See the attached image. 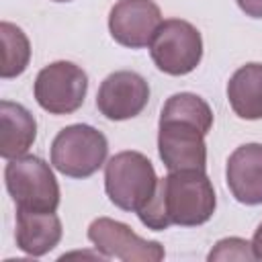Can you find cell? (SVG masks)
Returning <instances> with one entry per match:
<instances>
[{
  "mask_svg": "<svg viewBox=\"0 0 262 262\" xmlns=\"http://www.w3.org/2000/svg\"><path fill=\"white\" fill-rule=\"evenodd\" d=\"M149 100V84L143 76L131 70H119L108 74L98 92L96 108L108 121H127L137 117Z\"/></svg>",
  "mask_w": 262,
  "mask_h": 262,
  "instance_id": "9",
  "label": "cell"
},
{
  "mask_svg": "<svg viewBox=\"0 0 262 262\" xmlns=\"http://www.w3.org/2000/svg\"><path fill=\"white\" fill-rule=\"evenodd\" d=\"M209 262L213 260H256L252 252V244L242 237H225L215 244V248L207 256Z\"/></svg>",
  "mask_w": 262,
  "mask_h": 262,
  "instance_id": "16",
  "label": "cell"
},
{
  "mask_svg": "<svg viewBox=\"0 0 262 262\" xmlns=\"http://www.w3.org/2000/svg\"><path fill=\"white\" fill-rule=\"evenodd\" d=\"M4 184L16 209L55 211L59 207V184L51 166L39 156H18L4 168Z\"/></svg>",
  "mask_w": 262,
  "mask_h": 262,
  "instance_id": "5",
  "label": "cell"
},
{
  "mask_svg": "<svg viewBox=\"0 0 262 262\" xmlns=\"http://www.w3.org/2000/svg\"><path fill=\"white\" fill-rule=\"evenodd\" d=\"M215 207V188L205 170H174L158 180L154 199L137 217L151 231H164L170 225L196 227L213 217Z\"/></svg>",
  "mask_w": 262,
  "mask_h": 262,
  "instance_id": "2",
  "label": "cell"
},
{
  "mask_svg": "<svg viewBox=\"0 0 262 262\" xmlns=\"http://www.w3.org/2000/svg\"><path fill=\"white\" fill-rule=\"evenodd\" d=\"M158 176L141 151H119L104 164V190L108 201L131 213H139L156 194Z\"/></svg>",
  "mask_w": 262,
  "mask_h": 262,
  "instance_id": "3",
  "label": "cell"
},
{
  "mask_svg": "<svg viewBox=\"0 0 262 262\" xmlns=\"http://www.w3.org/2000/svg\"><path fill=\"white\" fill-rule=\"evenodd\" d=\"M61 221L55 211H29L16 209L14 239L18 250L29 256H45L61 239Z\"/></svg>",
  "mask_w": 262,
  "mask_h": 262,
  "instance_id": "12",
  "label": "cell"
},
{
  "mask_svg": "<svg viewBox=\"0 0 262 262\" xmlns=\"http://www.w3.org/2000/svg\"><path fill=\"white\" fill-rule=\"evenodd\" d=\"M252 252L256 260H262V223L256 227L254 237H252Z\"/></svg>",
  "mask_w": 262,
  "mask_h": 262,
  "instance_id": "18",
  "label": "cell"
},
{
  "mask_svg": "<svg viewBox=\"0 0 262 262\" xmlns=\"http://www.w3.org/2000/svg\"><path fill=\"white\" fill-rule=\"evenodd\" d=\"M160 25L162 12L154 0H119L108 12L111 37L129 49L149 47Z\"/></svg>",
  "mask_w": 262,
  "mask_h": 262,
  "instance_id": "10",
  "label": "cell"
},
{
  "mask_svg": "<svg viewBox=\"0 0 262 262\" xmlns=\"http://www.w3.org/2000/svg\"><path fill=\"white\" fill-rule=\"evenodd\" d=\"M88 76L86 72L72 61H53L45 66L33 86L37 104L49 115H72L76 113L86 98Z\"/></svg>",
  "mask_w": 262,
  "mask_h": 262,
  "instance_id": "7",
  "label": "cell"
},
{
  "mask_svg": "<svg viewBox=\"0 0 262 262\" xmlns=\"http://www.w3.org/2000/svg\"><path fill=\"white\" fill-rule=\"evenodd\" d=\"M88 239L104 258H117L123 262H160L166 250L160 242L139 237L127 223L98 217L88 227Z\"/></svg>",
  "mask_w": 262,
  "mask_h": 262,
  "instance_id": "8",
  "label": "cell"
},
{
  "mask_svg": "<svg viewBox=\"0 0 262 262\" xmlns=\"http://www.w3.org/2000/svg\"><path fill=\"white\" fill-rule=\"evenodd\" d=\"M53 2H72V0H53Z\"/></svg>",
  "mask_w": 262,
  "mask_h": 262,
  "instance_id": "19",
  "label": "cell"
},
{
  "mask_svg": "<svg viewBox=\"0 0 262 262\" xmlns=\"http://www.w3.org/2000/svg\"><path fill=\"white\" fill-rule=\"evenodd\" d=\"M227 100L246 121L262 119V63H246L227 82Z\"/></svg>",
  "mask_w": 262,
  "mask_h": 262,
  "instance_id": "14",
  "label": "cell"
},
{
  "mask_svg": "<svg viewBox=\"0 0 262 262\" xmlns=\"http://www.w3.org/2000/svg\"><path fill=\"white\" fill-rule=\"evenodd\" d=\"M149 55L160 72L168 76H186L201 63L203 37L188 20L166 18L149 43Z\"/></svg>",
  "mask_w": 262,
  "mask_h": 262,
  "instance_id": "6",
  "label": "cell"
},
{
  "mask_svg": "<svg viewBox=\"0 0 262 262\" xmlns=\"http://www.w3.org/2000/svg\"><path fill=\"white\" fill-rule=\"evenodd\" d=\"M225 182L242 205H262V143H244L227 158Z\"/></svg>",
  "mask_w": 262,
  "mask_h": 262,
  "instance_id": "11",
  "label": "cell"
},
{
  "mask_svg": "<svg viewBox=\"0 0 262 262\" xmlns=\"http://www.w3.org/2000/svg\"><path fill=\"white\" fill-rule=\"evenodd\" d=\"M106 154V137L84 123L63 127L51 141V166L70 178L92 176L104 166Z\"/></svg>",
  "mask_w": 262,
  "mask_h": 262,
  "instance_id": "4",
  "label": "cell"
},
{
  "mask_svg": "<svg viewBox=\"0 0 262 262\" xmlns=\"http://www.w3.org/2000/svg\"><path fill=\"white\" fill-rule=\"evenodd\" d=\"M0 39H2V66L0 76L4 80L20 76L31 61V43L25 31L12 23H0Z\"/></svg>",
  "mask_w": 262,
  "mask_h": 262,
  "instance_id": "15",
  "label": "cell"
},
{
  "mask_svg": "<svg viewBox=\"0 0 262 262\" xmlns=\"http://www.w3.org/2000/svg\"><path fill=\"white\" fill-rule=\"evenodd\" d=\"M242 12H246L252 18H262V0H235Z\"/></svg>",
  "mask_w": 262,
  "mask_h": 262,
  "instance_id": "17",
  "label": "cell"
},
{
  "mask_svg": "<svg viewBox=\"0 0 262 262\" xmlns=\"http://www.w3.org/2000/svg\"><path fill=\"white\" fill-rule=\"evenodd\" d=\"M37 137L35 117L18 102H0V156L12 160L25 156Z\"/></svg>",
  "mask_w": 262,
  "mask_h": 262,
  "instance_id": "13",
  "label": "cell"
},
{
  "mask_svg": "<svg viewBox=\"0 0 262 262\" xmlns=\"http://www.w3.org/2000/svg\"><path fill=\"white\" fill-rule=\"evenodd\" d=\"M213 127V111L192 92L172 94L160 113L158 154L168 172L207 170L205 137Z\"/></svg>",
  "mask_w": 262,
  "mask_h": 262,
  "instance_id": "1",
  "label": "cell"
}]
</instances>
